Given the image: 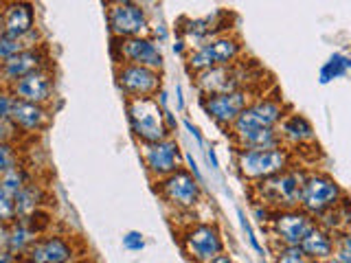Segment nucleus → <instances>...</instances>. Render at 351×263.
Here are the masks:
<instances>
[{
    "mask_svg": "<svg viewBox=\"0 0 351 263\" xmlns=\"http://www.w3.org/2000/svg\"><path fill=\"white\" fill-rule=\"evenodd\" d=\"M263 75H266V71H263L255 60L239 58L237 62L195 73L193 84H195V90L200 92V97L241 90V88H261V90H266V88H263Z\"/></svg>",
    "mask_w": 351,
    "mask_h": 263,
    "instance_id": "obj_1",
    "label": "nucleus"
},
{
    "mask_svg": "<svg viewBox=\"0 0 351 263\" xmlns=\"http://www.w3.org/2000/svg\"><path fill=\"white\" fill-rule=\"evenodd\" d=\"M294 156L292 149L288 147H237L235 149V167L239 171L241 178H246L248 182H259L266 180L274 173H281L285 169L294 167Z\"/></svg>",
    "mask_w": 351,
    "mask_h": 263,
    "instance_id": "obj_2",
    "label": "nucleus"
},
{
    "mask_svg": "<svg viewBox=\"0 0 351 263\" xmlns=\"http://www.w3.org/2000/svg\"><path fill=\"white\" fill-rule=\"evenodd\" d=\"M305 171L290 167L281 173H274L266 180L252 182V193L255 202L272 208V211H283V208H296L301 200V186L305 180Z\"/></svg>",
    "mask_w": 351,
    "mask_h": 263,
    "instance_id": "obj_3",
    "label": "nucleus"
},
{
    "mask_svg": "<svg viewBox=\"0 0 351 263\" xmlns=\"http://www.w3.org/2000/svg\"><path fill=\"white\" fill-rule=\"evenodd\" d=\"M125 112L132 136L143 142H156L171 136V129L165 121V112L158 105L156 97H143V99H125Z\"/></svg>",
    "mask_w": 351,
    "mask_h": 263,
    "instance_id": "obj_4",
    "label": "nucleus"
},
{
    "mask_svg": "<svg viewBox=\"0 0 351 263\" xmlns=\"http://www.w3.org/2000/svg\"><path fill=\"white\" fill-rule=\"evenodd\" d=\"M239 58H244V44H241V40L235 33L228 31L217 38L202 42L200 47L186 53V71L195 75L208 68H215V66L237 62Z\"/></svg>",
    "mask_w": 351,
    "mask_h": 263,
    "instance_id": "obj_5",
    "label": "nucleus"
},
{
    "mask_svg": "<svg viewBox=\"0 0 351 263\" xmlns=\"http://www.w3.org/2000/svg\"><path fill=\"white\" fill-rule=\"evenodd\" d=\"M158 197L176 213H189L202 200V182L186 169L180 167L160 180H154Z\"/></svg>",
    "mask_w": 351,
    "mask_h": 263,
    "instance_id": "obj_6",
    "label": "nucleus"
},
{
    "mask_svg": "<svg viewBox=\"0 0 351 263\" xmlns=\"http://www.w3.org/2000/svg\"><path fill=\"white\" fill-rule=\"evenodd\" d=\"M86 257V248L77 237L44 233L20 257V263H73Z\"/></svg>",
    "mask_w": 351,
    "mask_h": 263,
    "instance_id": "obj_7",
    "label": "nucleus"
},
{
    "mask_svg": "<svg viewBox=\"0 0 351 263\" xmlns=\"http://www.w3.org/2000/svg\"><path fill=\"white\" fill-rule=\"evenodd\" d=\"M288 112H290V108L279 95L263 92L237 116L235 123L228 127V136L237 138V136L246 134V132H252V129L277 127L281 123V118Z\"/></svg>",
    "mask_w": 351,
    "mask_h": 263,
    "instance_id": "obj_8",
    "label": "nucleus"
},
{
    "mask_svg": "<svg viewBox=\"0 0 351 263\" xmlns=\"http://www.w3.org/2000/svg\"><path fill=\"white\" fill-rule=\"evenodd\" d=\"M263 92L266 90H261V88H241V90H230V92L202 95L200 105L204 110V114L211 118L217 127L228 129L237 121V116Z\"/></svg>",
    "mask_w": 351,
    "mask_h": 263,
    "instance_id": "obj_9",
    "label": "nucleus"
},
{
    "mask_svg": "<svg viewBox=\"0 0 351 263\" xmlns=\"http://www.w3.org/2000/svg\"><path fill=\"white\" fill-rule=\"evenodd\" d=\"M345 200V193L340 189V184L323 171H312L305 175L301 186V200L299 208L312 217H321L323 213L332 211Z\"/></svg>",
    "mask_w": 351,
    "mask_h": 263,
    "instance_id": "obj_10",
    "label": "nucleus"
},
{
    "mask_svg": "<svg viewBox=\"0 0 351 263\" xmlns=\"http://www.w3.org/2000/svg\"><path fill=\"white\" fill-rule=\"evenodd\" d=\"M180 246L191 263H208L224 252V237L215 222H195L180 233Z\"/></svg>",
    "mask_w": 351,
    "mask_h": 263,
    "instance_id": "obj_11",
    "label": "nucleus"
},
{
    "mask_svg": "<svg viewBox=\"0 0 351 263\" xmlns=\"http://www.w3.org/2000/svg\"><path fill=\"white\" fill-rule=\"evenodd\" d=\"M316 226V217L305 213L303 208H283L274 211L268 222V233L279 246H301V241Z\"/></svg>",
    "mask_w": 351,
    "mask_h": 263,
    "instance_id": "obj_12",
    "label": "nucleus"
},
{
    "mask_svg": "<svg viewBox=\"0 0 351 263\" xmlns=\"http://www.w3.org/2000/svg\"><path fill=\"white\" fill-rule=\"evenodd\" d=\"M112 58H114V66L136 64V66H147V68L154 71H162L165 64L160 44L149 36H136L125 40L112 38Z\"/></svg>",
    "mask_w": 351,
    "mask_h": 263,
    "instance_id": "obj_13",
    "label": "nucleus"
},
{
    "mask_svg": "<svg viewBox=\"0 0 351 263\" xmlns=\"http://www.w3.org/2000/svg\"><path fill=\"white\" fill-rule=\"evenodd\" d=\"M141 160L145 164V171L152 180H160L165 175L178 171L182 167V151L178 140L173 136L162 138L156 142H143L141 145Z\"/></svg>",
    "mask_w": 351,
    "mask_h": 263,
    "instance_id": "obj_14",
    "label": "nucleus"
},
{
    "mask_svg": "<svg viewBox=\"0 0 351 263\" xmlns=\"http://www.w3.org/2000/svg\"><path fill=\"white\" fill-rule=\"evenodd\" d=\"M114 79L125 99L156 97L162 88L160 71L147 68V66H136V64L114 66Z\"/></svg>",
    "mask_w": 351,
    "mask_h": 263,
    "instance_id": "obj_15",
    "label": "nucleus"
},
{
    "mask_svg": "<svg viewBox=\"0 0 351 263\" xmlns=\"http://www.w3.org/2000/svg\"><path fill=\"white\" fill-rule=\"evenodd\" d=\"M108 29L112 33V38L125 40V38H136V36H147L149 33V20L145 9L138 3L130 0V3L121 5H110L106 11Z\"/></svg>",
    "mask_w": 351,
    "mask_h": 263,
    "instance_id": "obj_16",
    "label": "nucleus"
},
{
    "mask_svg": "<svg viewBox=\"0 0 351 263\" xmlns=\"http://www.w3.org/2000/svg\"><path fill=\"white\" fill-rule=\"evenodd\" d=\"M0 31L22 42L31 33H36V7L31 0H3L0 3Z\"/></svg>",
    "mask_w": 351,
    "mask_h": 263,
    "instance_id": "obj_17",
    "label": "nucleus"
},
{
    "mask_svg": "<svg viewBox=\"0 0 351 263\" xmlns=\"http://www.w3.org/2000/svg\"><path fill=\"white\" fill-rule=\"evenodd\" d=\"M51 66H53V62H51L49 49L44 47V44H38V47L22 49L11 60L0 64V75H3V84L11 86L14 82H18L20 77L42 71V68H51Z\"/></svg>",
    "mask_w": 351,
    "mask_h": 263,
    "instance_id": "obj_18",
    "label": "nucleus"
},
{
    "mask_svg": "<svg viewBox=\"0 0 351 263\" xmlns=\"http://www.w3.org/2000/svg\"><path fill=\"white\" fill-rule=\"evenodd\" d=\"M11 95L22 101L40 103V105H51L55 99V75L53 66L51 68H42L36 73H29L25 77H20L18 82L9 86Z\"/></svg>",
    "mask_w": 351,
    "mask_h": 263,
    "instance_id": "obj_19",
    "label": "nucleus"
},
{
    "mask_svg": "<svg viewBox=\"0 0 351 263\" xmlns=\"http://www.w3.org/2000/svg\"><path fill=\"white\" fill-rule=\"evenodd\" d=\"M9 118L14 121V125L20 129L22 136H38L49 129L53 121V110L51 105H40V103L16 99Z\"/></svg>",
    "mask_w": 351,
    "mask_h": 263,
    "instance_id": "obj_20",
    "label": "nucleus"
},
{
    "mask_svg": "<svg viewBox=\"0 0 351 263\" xmlns=\"http://www.w3.org/2000/svg\"><path fill=\"white\" fill-rule=\"evenodd\" d=\"M277 132H279L281 145L288 149H299V147H307V145H314L316 142L312 123L303 114L292 112V110L281 118V123L277 125Z\"/></svg>",
    "mask_w": 351,
    "mask_h": 263,
    "instance_id": "obj_21",
    "label": "nucleus"
},
{
    "mask_svg": "<svg viewBox=\"0 0 351 263\" xmlns=\"http://www.w3.org/2000/svg\"><path fill=\"white\" fill-rule=\"evenodd\" d=\"M49 204V191L47 186L42 182H38L33 178L25 189H22L18 195H16V211H18V219L22 217H29L38 211H44Z\"/></svg>",
    "mask_w": 351,
    "mask_h": 263,
    "instance_id": "obj_22",
    "label": "nucleus"
},
{
    "mask_svg": "<svg viewBox=\"0 0 351 263\" xmlns=\"http://www.w3.org/2000/svg\"><path fill=\"white\" fill-rule=\"evenodd\" d=\"M334 237L336 235H332L329 230L316 224L310 230V235L301 241V250L305 252V257H310L314 263H325L334 250Z\"/></svg>",
    "mask_w": 351,
    "mask_h": 263,
    "instance_id": "obj_23",
    "label": "nucleus"
},
{
    "mask_svg": "<svg viewBox=\"0 0 351 263\" xmlns=\"http://www.w3.org/2000/svg\"><path fill=\"white\" fill-rule=\"evenodd\" d=\"M40 237V233L33 228L25 219H16L14 224H9V241H7V250L11 255H16L18 259L25 255L31 248V244Z\"/></svg>",
    "mask_w": 351,
    "mask_h": 263,
    "instance_id": "obj_24",
    "label": "nucleus"
},
{
    "mask_svg": "<svg viewBox=\"0 0 351 263\" xmlns=\"http://www.w3.org/2000/svg\"><path fill=\"white\" fill-rule=\"evenodd\" d=\"M235 149L237 147H257V149H266V147H279L281 138L277 127H263V129H252L241 134L237 138H233Z\"/></svg>",
    "mask_w": 351,
    "mask_h": 263,
    "instance_id": "obj_25",
    "label": "nucleus"
},
{
    "mask_svg": "<svg viewBox=\"0 0 351 263\" xmlns=\"http://www.w3.org/2000/svg\"><path fill=\"white\" fill-rule=\"evenodd\" d=\"M31 180H33V173L20 162V164H16V167H11L9 171H5L3 175H0V189H5L7 193H11L16 197Z\"/></svg>",
    "mask_w": 351,
    "mask_h": 263,
    "instance_id": "obj_26",
    "label": "nucleus"
},
{
    "mask_svg": "<svg viewBox=\"0 0 351 263\" xmlns=\"http://www.w3.org/2000/svg\"><path fill=\"white\" fill-rule=\"evenodd\" d=\"M349 68H351V58H349V55H345V53H334L332 58H329L323 64L318 79H321V84H329V82L338 79V77H343Z\"/></svg>",
    "mask_w": 351,
    "mask_h": 263,
    "instance_id": "obj_27",
    "label": "nucleus"
},
{
    "mask_svg": "<svg viewBox=\"0 0 351 263\" xmlns=\"http://www.w3.org/2000/svg\"><path fill=\"white\" fill-rule=\"evenodd\" d=\"M325 263H351V233H340L334 237V250Z\"/></svg>",
    "mask_w": 351,
    "mask_h": 263,
    "instance_id": "obj_28",
    "label": "nucleus"
},
{
    "mask_svg": "<svg viewBox=\"0 0 351 263\" xmlns=\"http://www.w3.org/2000/svg\"><path fill=\"white\" fill-rule=\"evenodd\" d=\"M18 219L16 211V197L0 189V224H14Z\"/></svg>",
    "mask_w": 351,
    "mask_h": 263,
    "instance_id": "obj_29",
    "label": "nucleus"
},
{
    "mask_svg": "<svg viewBox=\"0 0 351 263\" xmlns=\"http://www.w3.org/2000/svg\"><path fill=\"white\" fill-rule=\"evenodd\" d=\"M20 145H7V142H0V175L9 171L11 167L20 164Z\"/></svg>",
    "mask_w": 351,
    "mask_h": 263,
    "instance_id": "obj_30",
    "label": "nucleus"
},
{
    "mask_svg": "<svg viewBox=\"0 0 351 263\" xmlns=\"http://www.w3.org/2000/svg\"><path fill=\"white\" fill-rule=\"evenodd\" d=\"M277 263H314L310 257H305L301 246H279Z\"/></svg>",
    "mask_w": 351,
    "mask_h": 263,
    "instance_id": "obj_31",
    "label": "nucleus"
},
{
    "mask_svg": "<svg viewBox=\"0 0 351 263\" xmlns=\"http://www.w3.org/2000/svg\"><path fill=\"white\" fill-rule=\"evenodd\" d=\"M22 49H27L25 42L16 40V38H9V36H5L3 31H0V64H5L7 60H11Z\"/></svg>",
    "mask_w": 351,
    "mask_h": 263,
    "instance_id": "obj_32",
    "label": "nucleus"
},
{
    "mask_svg": "<svg viewBox=\"0 0 351 263\" xmlns=\"http://www.w3.org/2000/svg\"><path fill=\"white\" fill-rule=\"evenodd\" d=\"M22 138L25 136L20 134V129L14 125V121L0 118V142H7V145H20Z\"/></svg>",
    "mask_w": 351,
    "mask_h": 263,
    "instance_id": "obj_33",
    "label": "nucleus"
},
{
    "mask_svg": "<svg viewBox=\"0 0 351 263\" xmlns=\"http://www.w3.org/2000/svg\"><path fill=\"white\" fill-rule=\"evenodd\" d=\"M237 215H239V222H241V230L246 233V237H248V244H250V248L257 252V255H261L263 257V246L259 244V239H257V233H255V228H252V224H250V219L246 217V213L241 211V208H237Z\"/></svg>",
    "mask_w": 351,
    "mask_h": 263,
    "instance_id": "obj_34",
    "label": "nucleus"
},
{
    "mask_svg": "<svg viewBox=\"0 0 351 263\" xmlns=\"http://www.w3.org/2000/svg\"><path fill=\"white\" fill-rule=\"evenodd\" d=\"M123 248L130 250V252H141L145 248V237L138 230H130V233L123 235Z\"/></svg>",
    "mask_w": 351,
    "mask_h": 263,
    "instance_id": "obj_35",
    "label": "nucleus"
},
{
    "mask_svg": "<svg viewBox=\"0 0 351 263\" xmlns=\"http://www.w3.org/2000/svg\"><path fill=\"white\" fill-rule=\"evenodd\" d=\"M14 101H16V97L11 95L9 86H0V118H9Z\"/></svg>",
    "mask_w": 351,
    "mask_h": 263,
    "instance_id": "obj_36",
    "label": "nucleus"
},
{
    "mask_svg": "<svg viewBox=\"0 0 351 263\" xmlns=\"http://www.w3.org/2000/svg\"><path fill=\"white\" fill-rule=\"evenodd\" d=\"M182 125H184V129L189 132V134L193 136V140L197 142V147H204V138H202V134H200V129H197V127H195V125L191 123L189 118H186V121H182Z\"/></svg>",
    "mask_w": 351,
    "mask_h": 263,
    "instance_id": "obj_37",
    "label": "nucleus"
},
{
    "mask_svg": "<svg viewBox=\"0 0 351 263\" xmlns=\"http://www.w3.org/2000/svg\"><path fill=\"white\" fill-rule=\"evenodd\" d=\"M202 149H204V153H206V162L211 164V169H213V171H219V160H217L215 147H213V145H204Z\"/></svg>",
    "mask_w": 351,
    "mask_h": 263,
    "instance_id": "obj_38",
    "label": "nucleus"
},
{
    "mask_svg": "<svg viewBox=\"0 0 351 263\" xmlns=\"http://www.w3.org/2000/svg\"><path fill=\"white\" fill-rule=\"evenodd\" d=\"M184 158H186V162H189V167H186V169H189V171L195 175V178L202 182V173H200V167H197V162H195V158H193V153H186Z\"/></svg>",
    "mask_w": 351,
    "mask_h": 263,
    "instance_id": "obj_39",
    "label": "nucleus"
},
{
    "mask_svg": "<svg viewBox=\"0 0 351 263\" xmlns=\"http://www.w3.org/2000/svg\"><path fill=\"white\" fill-rule=\"evenodd\" d=\"M173 53L176 55H184V58H186V49H189V44H186L184 42V38L182 36H178V38H176V42H173Z\"/></svg>",
    "mask_w": 351,
    "mask_h": 263,
    "instance_id": "obj_40",
    "label": "nucleus"
},
{
    "mask_svg": "<svg viewBox=\"0 0 351 263\" xmlns=\"http://www.w3.org/2000/svg\"><path fill=\"white\" fill-rule=\"evenodd\" d=\"M7 241H9V224H0V252L7 250Z\"/></svg>",
    "mask_w": 351,
    "mask_h": 263,
    "instance_id": "obj_41",
    "label": "nucleus"
},
{
    "mask_svg": "<svg viewBox=\"0 0 351 263\" xmlns=\"http://www.w3.org/2000/svg\"><path fill=\"white\" fill-rule=\"evenodd\" d=\"M176 108H178V112L184 110V95H182V86L178 84L176 86Z\"/></svg>",
    "mask_w": 351,
    "mask_h": 263,
    "instance_id": "obj_42",
    "label": "nucleus"
},
{
    "mask_svg": "<svg viewBox=\"0 0 351 263\" xmlns=\"http://www.w3.org/2000/svg\"><path fill=\"white\" fill-rule=\"evenodd\" d=\"M0 263H20V259L16 255H11L9 250H3L0 252Z\"/></svg>",
    "mask_w": 351,
    "mask_h": 263,
    "instance_id": "obj_43",
    "label": "nucleus"
},
{
    "mask_svg": "<svg viewBox=\"0 0 351 263\" xmlns=\"http://www.w3.org/2000/svg\"><path fill=\"white\" fill-rule=\"evenodd\" d=\"M208 263H235V261L230 259V257L226 255V252H222V255H217L215 259H211V261H208Z\"/></svg>",
    "mask_w": 351,
    "mask_h": 263,
    "instance_id": "obj_44",
    "label": "nucleus"
},
{
    "mask_svg": "<svg viewBox=\"0 0 351 263\" xmlns=\"http://www.w3.org/2000/svg\"><path fill=\"white\" fill-rule=\"evenodd\" d=\"M154 36L158 38V44H160L165 38H167V31H165V27H162V25H158V29H154Z\"/></svg>",
    "mask_w": 351,
    "mask_h": 263,
    "instance_id": "obj_45",
    "label": "nucleus"
},
{
    "mask_svg": "<svg viewBox=\"0 0 351 263\" xmlns=\"http://www.w3.org/2000/svg\"><path fill=\"white\" fill-rule=\"evenodd\" d=\"M104 3L110 7V5H121V3H130V0H104Z\"/></svg>",
    "mask_w": 351,
    "mask_h": 263,
    "instance_id": "obj_46",
    "label": "nucleus"
},
{
    "mask_svg": "<svg viewBox=\"0 0 351 263\" xmlns=\"http://www.w3.org/2000/svg\"><path fill=\"white\" fill-rule=\"evenodd\" d=\"M73 263H90V261H88V259L84 257V259H80V261H73Z\"/></svg>",
    "mask_w": 351,
    "mask_h": 263,
    "instance_id": "obj_47",
    "label": "nucleus"
},
{
    "mask_svg": "<svg viewBox=\"0 0 351 263\" xmlns=\"http://www.w3.org/2000/svg\"><path fill=\"white\" fill-rule=\"evenodd\" d=\"M0 86H5V84H3V75H0Z\"/></svg>",
    "mask_w": 351,
    "mask_h": 263,
    "instance_id": "obj_48",
    "label": "nucleus"
},
{
    "mask_svg": "<svg viewBox=\"0 0 351 263\" xmlns=\"http://www.w3.org/2000/svg\"><path fill=\"white\" fill-rule=\"evenodd\" d=\"M0 3H3V0H0Z\"/></svg>",
    "mask_w": 351,
    "mask_h": 263,
    "instance_id": "obj_49",
    "label": "nucleus"
}]
</instances>
